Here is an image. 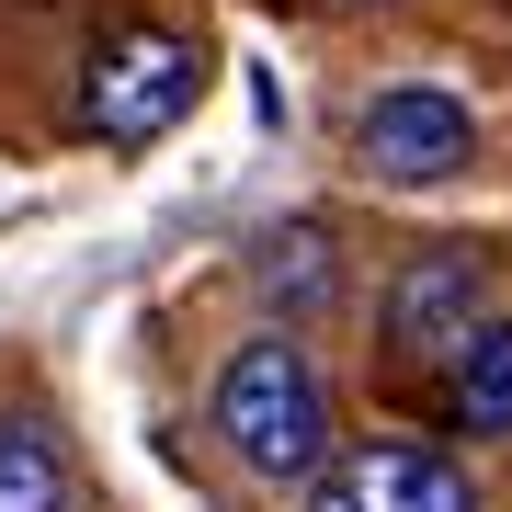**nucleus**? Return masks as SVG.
I'll list each match as a JSON object with an SVG mask.
<instances>
[{
  "label": "nucleus",
  "instance_id": "1",
  "mask_svg": "<svg viewBox=\"0 0 512 512\" xmlns=\"http://www.w3.org/2000/svg\"><path fill=\"white\" fill-rule=\"evenodd\" d=\"M205 421L251 478H319L330 467V376L308 365L296 330H251L205 387Z\"/></svg>",
  "mask_w": 512,
  "mask_h": 512
},
{
  "label": "nucleus",
  "instance_id": "3",
  "mask_svg": "<svg viewBox=\"0 0 512 512\" xmlns=\"http://www.w3.org/2000/svg\"><path fill=\"white\" fill-rule=\"evenodd\" d=\"M490 296H501V274H490L478 239H421L399 274L376 285V353H387V365H433V376H444L478 330L501 319Z\"/></svg>",
  "mask_w": 512,
  "mask_h": 512
},
{
  "label": "nucleus",
  "instance_id": "8",
  "mask_svg": "<svg viewBox=\"0 0 512 512\" xmlns=\"http://www.w3.org/2000/svg\"><path fill=\"white\" fill-rule=\"evenodd\" d=\"M0 512H69V456L35 410H0Z\"/></svg>",
  "mask_w": 512,
  "mask_h": 512
},
{
  "label": "nucleus",
  "instance_id": "5",
  "mask_svg": "<svg viewBox=\"0 0 512 512\" xmlns=\"http://www.w3.org/2000/svg\"><path fill=\"white\" fill-rule=\"evenodd\" d=\"M308 512H478V478L444 444H342L308 478Z\"/></svg>",
  "mask_w": 512,
  "mask_h": 512
},
{
  "label": "nucleus",
  "instance_id": "2",
  "mask_svg": "<svg viewBox=\"0 0 512 512\" xmlns=\"http://www.w3.org/2000/svg\"><path fill=\"white\" fill-rule=\"evenodd\" d=\"M194 92H205V46L183 23H114L80 57V137L148 148V137H171L194 114Z\"/></svg>",
  "mask_w": 512,
  "mask_h": 512
},
{
  "label": "nucleus",
  "instance_id": "6",
  "mask_svg": "<svg viewBox=\"0 0 512 512\" xmlns=\"http://www.w3.org/2000/svg\"><path fill=\"white\" fill-rule=\"evenodd\" d=\"M251 296H262L285 330H296V319H319V308H342V239H330L319 217L274 228V239L251 251Z\"/></svg>",
  "mask_w": 512,
  "mask_h": 512
},
{
  "label": "nucleus",
  "instance_id": "4",
  "mask_svg": "<svg viewBox=\"0 0 512 512\" xmlns=\"http://www.w3.org/2000/svg\"><path fill=\"white\" fill-rule=\"evenodd\" d=\"M353 160H365L376 183H456L478 160V114L456 92H433V80H387V92L353 114Z\"/></svg>",
  "mask_w": 512,
  "mask_h": 512
},
{
  "label": "nucleus",
  "instance_id": "7",
  "mask_svg": "<svg viewBox=\"0 0 512 512\" xmlns=\"http://www.w3.org/2000/svg\"><path fill=\"white\" fill-rule=\"evenodd\" d=\"M433 410H444V433H467V444H501L512 433V319H490L456 365L433 376Z\"/></svg>",
  "mask_w": 512,
  "mask_h": 512
}]
</instances>
